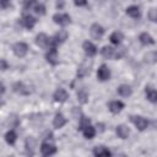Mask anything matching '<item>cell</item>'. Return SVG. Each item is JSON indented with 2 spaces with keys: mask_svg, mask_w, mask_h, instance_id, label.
Here are the masks:
<instances>
[{
  "mask_svg": "<svg viewBox=\"0 0 157 157\" xmlns=\"http://www.w3.org/2000/svg\"><path fill=\"white\" fill-rule=\"evenodd\" d=\"M36 44L40 48H44V49L49 48L50 49L52 48V38H49L45 33H39L36 37Z\"/></svg>",
  "mask_w": 157,
  "mask_h": 157,
  "instance_id": "obj_1",
  "label": "cell"
},
{
  "mask_svg": "<svg viewBox=\"0 0 157 157\" xmlns=\"http://www.w3.org/2000/svg\"><path fill=\"white\" fill-rule=\"evenodd\" d=\"M91 67H92V60L91 59L83 60L77 69V74H76L77 77H85L86 75H88L91 71Z\"/></svg>",
  "mask_w": 157,
  "mask_h": 157,
  "instance_id": "obj_2",
  "label": "cell"
},
{
  "mask_svg": "<svg viewBox=\"0 0 157 157\" xmlns=\"http://www.w3.org/2000/svg\"><path fill=\"white\" fill-rule=\"evenodd\" d=\"M40 152H42V155L43 156H52L53 153H55L56 152V147H55V145L53 144V141L50 140V141H48V140H45L43 144H42V146H40Z\"/></svg>",
  "mask_w": 157,
  "mask_h": 157,
  "instance_id": "obj_3",
  "label": "cell"
},
{
  "mask_svg": "<svg viewBox=\"0 0 157 157\" xmlns=\"http://www.w3.org/2000/svg\"><path fill=\"white\" fill-rule=\"evenodd\" d=\"M131 121L134 123V125L136 126V129L140 130V131L146 130L147 126H148V120L145 119L144 117H140V115H134V117H131Z\"/></svg>",
  "mask_w": 157,
  "mask_h": 157,
  "instance_id": "obj_4",
  "label": "cell"
},
{
  "mask_svg": "<svg viewBox=\"0 0 157 157\" xmlns=\"http://www.w3.org/2000/svg\"><path fill=\"white\" fill-rule=\"evenodd\" d=\"M67 39V32L65 29H60L58 33H55V36L52 38V48H56L58 44L64 43Z\"/></svg>",
  "mask_w": 157,
  "mask_h": 157,
  "instance_id": "obj_5",
  "label": "cell"
},
{
  "mask_svg": "<svg viewBox=\"0 0 157 157\" xmlns=\"http://www.w3.org/2000/svg\"><path fill=\"white\" fill-rule=\"evenodd\" d=\"M12 50H13V54H15L16 56L23 58V56L27 54V52H28V45H27L26 43H23V42H18V43H16V44L12 47Z\"/></svg>",
  "mask_w": 157,
  "mask_h": 157,
  "instance_id": "obj_6",
  "label": "cell"
},
{
  "mask_svg": "<svg viewBox=\"0 0 157 157\" xmlns=\"http://www.w3.org/2000/svg\"><path fill=\"white\" fill-rule=\"evenodd\" d=\"M90 32H91V37L93 38V39H101L102 38V36H103V33H104V28L99 25V23H93L92 26H91V29H90Z\"/></svg>",
  "mask_w": 157,
  "mask_h": 157,
  "instance_id": "obj_7",
  "label": "cell"
},
{
  "mask_svg": "<svg viewBox=\"0 0 157 157\" xmlns=\"http://www.w3.org/2000/svg\"><path fill=\"white\" fill-rule=\"evenodd\" d=\"M53 20H54L55 23H58L60 26H66V25L70 23V16L67 13H60V12L55 13L53 16Z\"/></svg>",
  "mask_w": 157,
  "mask_h": 157,
  "instance_id": "obj_8",
  "label": "cell"
},
{
  "mask_svg": "<svg viewBox=\"0 0 157 157\" xmlns=\"http://www.w3.org/2000/svg\"><path fill=\"white\" fill-rule=\"evenodd\" d=\"M82 48H83V52L86 53V55L88 58H92V56H94L97 54V48H96V45L92 42H88V40L83 42Z\"/></svg>",
  "mask_w": 157,
  "mask_h": 157,
  "instance_id": "obj_9",
  "label": "cell"
},
{
  "mask_svg": "<svg viewBox=\"0 0 157 157\" xmlns=\"http://www.w3.org/2000/svg\"><path fill=\"white\" fill-rule=\"evenodd\" d=\"M45 59L49 64L52 65H56L59 63V56H58V52H56V48H50L45 55Z\"/></svg>",
  "mask_w": 157,
  "mask_h": 157,
  "instance_id": "obj_10",
  "label": "cell"
},
{
  "mask_svg": "<svg viewBox=\"0 0 157 157\" xmlns=\"http://www.w3.org/2000/svg\"><path fill=\"white\" fill-rule=\"evenodd\" d=\"M97 77L101 80V81H107L109 80L110 77V70L107 65H101L98 71H97Z\"/></svg>",
  "mask_w": 157,
  "mask_h": 157,
  "instance_id": "obj_11",
  "label": "cell"
},
{
  "mask_svg": "<svg viewBox=\"0 0 157 157\" xmlns=\"http://www.w3.org/2000/svg\"><path fill=\"white\" fill-rule=\"evenodd\" d=\"M36 21H37V20H36L32 15H28V13L23 15L22 18H21V23H22V26H25V27L28 28V29L33 28V26L36 25Z\"/></svg>",
  "mask_w": 157,
  "mask_h": 157,
  "instance_id": "obj_12",
  "label": "cell"
},
{
  "mask_svg": "<svg viewBox=\"0 0 157 157\" xmlns=\"http://www.w3.org/2000/svg\"><path fill=\"white\" fill-rule=\"evenodd\" d=\"M54 101L55 102H60V103H63V102H66L67 101V98H69V93L64 90V88H59V90H56L55 92H54Z\"/></svg>",
  "mask_w": 157,
  "mask_h": 157,
  "instance_id": "obj_13",
  "label": "cell"
},
{
  "mask_svg": "<svg viewBox=\"0 0 157 157\" xmlns=\"http://www.w3.org/2000/svg\"><path fill=\"white\" fill-rule=\"evenodd\" d=\"M108 108H109V110H110L113 114H118V113H120V112L123 110L124 103L120 102V101H112V102L108 104Z\"/></svg>",
  "mask_w": 157,
  "mask_h": 157,
  "instance_id": "obj_14",
  "label": "cell"
},
{
  "mask_svg": "<svg viewBox=\"0 0 157 157\" xmlns=\"http://www.w3.org/2000/svg\"><path fill=\"white\" fill-rule=\"evenodd\" d=\"M145 94H146V98L150 101V102H152V103H156L157 102V92H156V90L152 87V86H146V88H145Z\"/></svg>",
  "mask_w": 157,
  "mask_h": 157,
  "instance_id": "obj_15",
  "label": "cell"
},
{
  "mask_svg": "<svg viewBox=\"0 0 157 157\" xmlns=\"http://www.w3.org/2000/svg\"><path fill=\"white\" fill-rule=\"evenodd\" d=\"M65 124H66V118H65L61 113H56L55 117H54V119H53V125H54V128H55V129H60V128H63Z\"/></svg>",
  "mask_w": 157,
  "mask_h": 157,
  "instance_id": "obj_16",
  "label": "cell"
},
{
  "mask_svg": "<svg viewBox=\"0 0 157 157\" xmlns=\"http://www.w3.org/2000/svg\"><path fill=\"white\" fill-rule=\"evenodd\" d=\"M26 6L32 7V10L38 15H44L45 13V6L42 2H28V4H26Z\"/></svg>",
  "mask_w": 157,
  "mask_h": 157,
  "instance_id": "obj_17",
  "label": "cell"
},
{
  "mask_svg": "<svg viewBox=\"0 0 157 157\" xmlns=\"http://www.w3.org/2000/svg\"><path fill=\"white\" fill-rule=\"evenodd\" d=\"M93 153L96 157H110V151L108 148H105L104 146H97L93 150Z\"/></svg>",
  "mask_w": 157,
  "mask_h": 157,
  "instance_id": "obj_18",
  "label": "cell"
},
{
  "mask_svg": "<svg viewBox=\"0 0 157 157\" xmlns=\"http://www.w3.org/2000/svg\"><path fill=\"white\" fill-rule=\"evenodd\" d=\"M26 151L29 156H32L36 151V140L32 136H28L26 139Z\"/></svg>",
  "mask_w": 157,
  "mask_h": 157,
  "instance_id": "obj_19",
  "label": "cell"
},
{
  "mask_svg": "<svg viewBox=\"0 0 157 157\" xmlns=\"http://www.w3.org/2000/svg\"><path fill=\"white\" fill-rule=\"evenodd\" d=\"M139 39H140L141 44H144V45H152V44H155V39L152 38V36L148 34V33H146V32L141 33L140 37H139Z\"/></svg>",
  "mask_w": 157,
  "mask_h": 157,
  "instance_id": "obj_20",
  "label": "cell"
},
{
  "mask_svg": "<svg viewBox=\"0 0 157 157\" xmlns=\"http://www.w3.org/2000/svg\"><path fill=\"white\" fill-rule=\"evenodd\" d=\"M101 53H102L103 58H105V59H114L115 58V49L112 48V47H109V45L103 47Z\"/></svg>",
  "mask_w": 157,
  "mask_h": 157,
  "instance_id": "obj_21",
  "label": "cell"
},
{
  "mask_svg": "<svg viewBox=\"0 0 157 157\" xmlns=\"http://www.w3.org/2000/svg\"><path fill=\"white\" fill-rule=\"evenodd\" d=\"M129 134H130V130H129V128L126 125L121 124V125H118L117 126V135L120 139H126L129 136Z\"/></svg>",
  "mask_w": 157,
  "mask_h": 157,
  "instance_id": "obj_22",
  "label": "cell"
},
{
  "mask_svg": "<svg viewBox=\"0 0 157 157\" xmlns=\"http://www.w3.org/2000/svg\"><path fill=\"white\" fill-rule=\"evenodd\" d=\"M77 101L80 103H82V104L87 103V101H88V92H87V90L85 87H81L77 91Z\"/></svg>",
  "mask_w": 157,
  "mask_h": 157,
  "instance_id": "obj_23",
  "label": "cell"
},
{
  "mask_svg": "<svg viewBox=\"0 0 157 157\" xmlns=\"http://www.w3.org/2000/svg\"><path fill=\"white\" fill-rule=\"evenodd\" d=\"M13 91L20 94H29V88L27 86H25L22 82H16L13 85Z\"/></svg>",
  "mask_w": 157,
  "mask_h": 157,
  "instance_id": "obj_24",
  "label": "cell"
},
{
  "mask_svg": "<svg viewBox=\"0 0 157 157\" xmlns=\"http://www.w3.org/2000/svg\"><path fill=\"white\" fill-rule=\"evenodd\" d=\"M126 13H128L130 17H132V18H139L140 15H141L140 9H139V6H136V5L129 6V7L126 9Z\"/></svg>",
  "mask_w": 157,
  "mask_h": 157,
  "instance_id": "obj_25",
  "label": "cell"
},
{
  "mask_svg": "<svg viewBox=\"0 0 157 157\" xmlns=\"http://www.w3.org/2000/svg\"><path fill=\"white\" fill-rule=\"evenodd\" d=\"M118 93H119L120 96H123V97H129V96L132 93V90H131V87L128 86V85H121V86L118 87Z\"/></svg>",
  "mask_w": 157,
  "mask_h": 157,
  "instance_id": "obj_26",
  "label": "cell"
},
{
  "mask_svg": "<svg viewBox=\"0 0 157 157\" xmlns=\"http://www.w3.org/2000/svg\"><path fill=\"white\" fill-rule=\"evenodd\" d=\"M82 132H83V136H85L86 139H93L94 135H96V130H94V128L91 126V125H87L86 128H83V129H82Z\"/></svg>",
  "mask_w": 157,
  "mask_h": 157,
  "instance_id": "obj_27",
  "label": "cell"
},
{
  "mask_svg": "<svg viewBox=\"0 0 157 157\" xmlns=\"http://www.w3.org/2000/svg\"><path fill=\"white\" fill-rule=\"evenodd\" d=\"M123 38H124L123 33L117 31V32H113V33L110 34V38H109V39H110V42H112L113 44H117V45H118V44L123 40Z\"/></svg>",
  "mask_w": 157,
  "mask_h": 157,
  "instance_id": "obj_28",
  "label": "cell"
},
{
  "mask_svg": "<svg viewBox=\"0 0 157 157\" xmlns=\"http://www.w3.org/2000/svg\"><path fill=\"white\" fill-rule=\"evenodd\" d=\"M16 139H17V135H16V132H15L13 130L7 131L6 135H5V141H6L9 145H13V144L16 142Z\"/></svg>",
  "mask_w": 157,
  "mask_h": 157,
  "instance_id": "obj_29",
  "label": "cell"
},
{
  "mask_svg": "<svg viewBox=\"0 0 157 157\" xmlns=\"http://www.w3.org/2000/svg\"><path fill=\"white\" fill-rule=\"evenodd\" d=\"M145 59H146V61H147V63L153 64V63H156L157 55H156V53H155V52H148V53L145 55Z\"/></svg>",
  "mask_w": 157,
  "mask_h": 157,
  "instance_id": "obj_30",
  "label": "cell"
},
{
  "mask_svg": "<svg viewBox=\"0 0 157 157\" xmlns=\"http://www.w3.org/2000/svg\"><path fill=\"white\" fill-rule=\"evenodd\" d=\"M147 17H148L152 22L157 21V10H156V9H151V10L148 11V13H147Z\"/></svg>",
  "mask_w": 157,
  "mask_h": 157,
  "instance_id": "obj_31",
  "label": "cell"
},
{
  "mask_svg": "<svg viewBox=\"0 0 157 157\" xmlns=\"http://www.w3.org/2000/svg\"><path fill=\"white\" fill-rule=\"evenodd\" d=\"M0 6L1 7H7V6H11V4L9 1H0Z\"/></svg>",
  "mask_w": 157,
  "mask_h": 157,
  "instance_id": "obj_32",
  "label": "cell"
},
{
  "mask_svg": "<svg viewBox=\"0 0 157 157\" xmlns=\"http://www.w3.org/2000/svg\"><path fill=\"white\" fill-rule=\"evenodd\" d=\"M75 5L76 6H83V5H86V1H75Z\"/></svg>",
  "mask_w": 157,
  "mask_h": 157,
  "instance_id": "obj_33",
  "label": "cell"
}]
</instances>
